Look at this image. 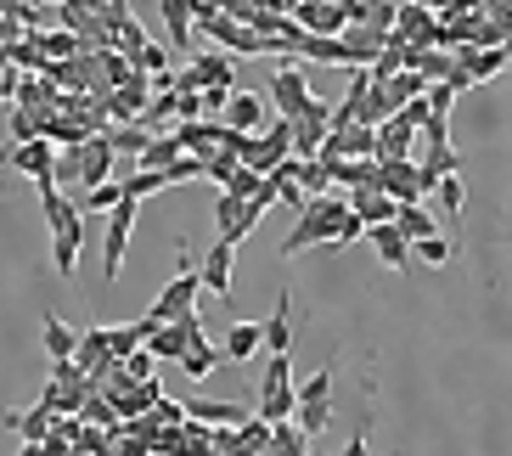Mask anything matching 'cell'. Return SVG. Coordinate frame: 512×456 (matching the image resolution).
Returning <instances> with one entry per match:
<instances>
[{
    "label": "cell",
    "mask_w": 512,
    "mask_h": 456,
    "mask_svg": "<svg viewBox=\"0 0 512 456\" xmlns=\"http://www.w3.org/2000/svg\"><path fill=\"white\" fill-rule=\"evenodd\" d=\"M355 220V209L349 203H338V198H310L299 209V226L282 237V259H299L304 248H321V243H344V226Z\"/></svg>",
    "instance_id": "cell-1"
},
{
    "label": "cell",
    "mask_w": 512,
    "mask_h": 456,
    "mask_svg": "<svg viewBox=\"0 0 512 456\" xmlns=\"http://www.w3.org/2000/svg\"><path fill=\"white\" fill-rule=\"evenodd\" d=\"M259 417H265V423L299 417V383H293L287 355H271V361H265V378H259Z\"/></svg>",
    "instance_id": "cell-2"
},
{
    "label": "cell",
    "mask_w": 512,
    "mask_h": 456,
    "mask_svg": "<svg viewBox=\"0 0 512 456\" xmlns=\"http://www.w3.org/2000/svg\"><path fill=\"white\" fill-rule=\"evenodd\" d=\"M197 293H203V271L192 265V254H181V271L169 276V288L158 293V304H152L147 316H158V321H181V316H192V310H197Z\"/></svg>",
    "instance_id": "cell-3"
},
{
    "label": "cell",
    "mask_w": 512,
    "mask_h": 456,
    "mask_svg": "<svg viewBox=\"0 0 512 456\" xmlns=\"http://www.w3.org/2000/svg\"><path fill=\"white\" fill-rule=\"evenodd\" d=\"M287 158H293V119H276V124H265L259 136L242 141V164H254L259 175H271Z\"/></svg>",
    "instance_id": "cell-4"
},
{
    "label": "cell",
    "mask_w": 512,
    "mask_h": 456,
    "mask_svg": "<svg viewBox=\"0 0 512 456\" xmlns=\"http://www.w3.org/2000/svg\"><path fill=\"white\" fill-rule=\"evenodd\" d=\"M130 226H136V198H124L119 209L102 214V276L119 282L124 271V243H130Z\"/></svg>",
    "instance_id": "cell-5"
},
{
    "label": "cell",
    "mask_w": 512,
    "mask_h": 456,
    "mask_svg": "<svg viewBox=\"0 0 512 456\" xmlns=\"http://www.w3.org/2000/svg\"><path fill=\"white\" fill-rule=\"evenodd\" d=\"M259 226V209L237 192H214V237H226V243H248Z\"/></svg>",
    "instance_id": "cell-6"
},
{
    "label": "cell",
    "mask_w": 512,
    "mask_h": 456,
    "mask_svg": "<svg viewBox=\"0 0 512 456\" xmlns=\"http://www.w3.org/2000/svg\"><path fill=\"white\" fill-rule=\"evenodd\" d=\"M316 102V91H310V79H304L299 62H282L271 79V107H276V119H299L304 107Z\"/></svg>",
    "instance_id": "cell-7"
},
{
    "label": "cell",
    "mask_w": 512,
    "mask_h": 456,
    "mask_svg": "<svg viewBox=\"0 0 512 456\" xmlns=\"http://www.w3.org/2000/svg\"><path fill=\"white\" fill-rule=\"evenodd\" d=\"M12 169H17V175H29L40 192H46V186H57V147H51V136L17 141V147H12Z\"/></svg>",
    "instance_id": "cell-8"
},
{
    "label": "cell",
    "mask_w": 512,
    "mask_h": 456,
    "mask_svg": "<svg viewBox=\"0 0 512 456\" xmlns=\"http://www.w3.org/2000/svg\"><path fill=\"white\" fill-rule=\"evenodd\" d=\"M377 186H383L389 198H400V203H422V192H434L417 158H383V175H377Z\"/></svg>",
    "instance_id": "cell-9"
},
{
    "label": "cell",
    "mask_w": 512,
    "mask_h": 456,
    "mask_svg": "<svg viewBox=\"0 0 512 456\" xmlns=\"http://www.w3.org/2000/svg\"><path fill=\"white\" fill-rule=\"evenodd\" d=\"M327 136H332V107L316 96V102H310L299 119H293V152H299V158H321Z\"/></svg>",
    "instance_id": "cell-10"
},
{
    "label": "cell",
    "mask_w": 512,
    "mask_h": 456,
    "mask_svg": "<svg viewBox=\"0 0 512 456\" xmlns=\"http://www.w3.org/2000/svg\"><path fill=\"white\" fill-rule=\"evenodd\" d=\"M321 158H377V124H332V136H327V147H321Z\"/></svg>",
    "instance_id": "cell-11"
},
{
    "label": "cell",
    "mask_w": 512,
    "mask_h": 456,
    "mask_svg": "<svg viewBox=\"0 0 512 456\" xmlns=\"http://www.w3.org/2000/svg\"><path fill=\"white\" fill-rule=\"evenodd\" d=\"M389 40H394V29H377V23H349V29H344L349 68H372V62L389 51Z\"/></svg>",
    "instance_id": "cell-12"
},
{
    "label": "cell",
    "mask_w": 512,
    "mask_h": 456,
    "mask_svg": "<svg viewBox=\"0 0 512 456\" xmlns=\"http://www.w3.org/2000/svg\"><path fill=\"white\" fill-rule=\"evenodd\" d=\"M79 186H96V181H113V169H119V152H113V141L102 136H85L79 141Z\"/></svg>",
    "instance_id": "cell-13"
},
{
    "label": "cell",
    "mask_w": 512,
    "mask_h": 456,
    "mask_svg": "<svg viewBox=\"0 0 512 456\" xmlns=\"http://www.w3.org/2000/svg\"><path fill=\"white\" fill-rule=\"evenodd\" d=\"M293 17H299L310 34H344L349 29V0H299Z\"/></svg>",
    "instance_id": "cell-14"
},
{
    "label": "cell",
    "mask_w": 512,
    "mask_h": 456,
    "mask_svg": "<svg viewBox=\"0 0 512 456\" xmlns=\"http://www.w3.org/2000/svg\"><path fill=\"white\" fill-rule=\"evenodd\" d=\"M74 361H79V372H85V378H96V383L107 378V366L119 361V355H113V338H107V327H85V333H79Z\"/></svg>",
    "instance_id": "cell-15"
},
{
    "label": "cell",
    "mask_w": 512,
    "mask_h": 456,
    "mask_svg": "<svg viewBox=\"0 0 512 456\" xmlns=\"http://www.w3.org/2000/svg\"><path fill=\"white\" fill-rule=\"evenodd\" d=\"M231 259H237V243H226V237H214L209 254H203V288L214 293V299H231Z\"/></svg>",
    "instance_id": "cell-16"
},
{
    "label": "cell",
    "mask_w": 512,
    "mask_h": 456,
    "mask_svg": "<svg viewBox=\"0 0 512 456\" xmlns=\"http://www.w3.org/2000/svg\"><path fill=\"white\" fill-rule=\"evenodd\" d=\"M62 96L68 91H57L51 74H23V85H17V107H23V113H57Z\"/></svg>",
    "instance_id": "cell-17"
},
{
    "label": "cell",
    "mask_w": 512,
    "mask_h": 456,
    "mask_svg": "<svg viewBox=\"0 0 512 456\" xmlns=\"http://www.w3.org/2000/svg\"><path fill=\"white\" fill-rule=\"evenodd\" d=\"M417 124L406 119V113H389V119L377 124V158H411L417 152Z\"/></svg>",
    "instance_id": "cell-18"
},
{
    "label": "cell",
    "mask_w": 512,
    "mask_h": 456,
    "mask_svg": "<svg viewBox=\"0 0 512 456\" xmlns=\"http://www.w3.org/2000/svg\"><path fill=\"white\" fill-rule=\"evenodd\" d=\"M349 209L361 214L366 226H389L394 214H400V198H389L383 186H361V192H349Z\"/></svg>",
    "instance_id": "cell-19"
},
{
    "label": "cell",
    "mask_w": 512,
    "mask_h": 456,
    "mask_svg": "<svg viewBox=\"0 0 512 456\" xmlns=\"http://www.w3.org/2000/svg\"><path fill=\"white\" fill-rule=\"evenodd\" d=\"M226 124H231V130H242V136L265 130V96H254V91H231V102H226Z\"/></svg>",
    "instance_id": "cell-20"
},
{
    "label": "cell",
    "mask_w": 512,
    "mask_h": 456,
    "mask_svg": "<svg viewBox=\"0 0 512 456\" xmlns=\"http://www.w3.org/2000/svg\"><path fill=\"white\" fill-rule=\"evenodd\" d=\"M372 248H377V259H383V265H389V271H406L411 265V237L400 226H372Z\"/></svg>",
    "instance_id": "cell-21"
},
{
    "label": "cell",
    "mask_w": 512,
    "mask_h": 456,
    "mask_svg": "<svg viewBox=\"0 0 512 456\" xmlns=\"http://www.w3.org/2000/svg\"><path fill=\"white\" fill-rule=\"evenodd\" d=\"M192 68L203 74V91H237V57H226V51H203Z\"/></svg>",
    "instance_id": "cell-22"
},
{
    "label": "cell",
    "mask_w": 512,
    "mask_h": 456,
    "mask_svg": "<svg viewBox=\"0 0 512 456\" xmlns=\"http://www.w3.org/2000/svg\"><path fill=\"white\" fill-rule=\"evenodd\" d=\"M259 344H265V321H237L220 350H226L231 366H242V361H254V355H259Z\"/></svg>",
    "instance_id": "cell-23"
},
{
    "label": "cell",
    "mask_w": 512,
    "mask_h": 456,
    "mask_svg": "<svg viewBox=\"0 0 512 456\" xmlns=\"http://www.w3.org/2000/svg\"><path fill=\"white\" fill-rule=\"evenodd\" d=\"M299 57H304V62H327V68H349L344 34H310V29H304V34H299Z\"/></svg>",
    "instance_id": "cell-24"
},
{
    "label": "cell",
    "mask_w": 512,
    "mask_h": 456,
    "mask_svg": "<svg viewBox=\"0 0 512 456\" xmlns=\"http://www.w3.org/2000/svg\"><path fill=\"white\" fill-rule=\"evenodd\" d=\"M79 243H85V220H79V226L51 231V265H57V276H74L79 271Z\"/></svg>",
    "instance_id": "cell-25"
},
{
    "label": "cell",
    "mask_w": 512,
    "mask_h": 456,
    "mask_svg": "<svg viewBox=\"0 0 512 456\" xmlns=\"http://www.w3.org/2000/svg\"><path fill=\"white\" fill-rule=\"evenodd\" d=\"M220 361H226V350H214L209 338H203V327H197V333H192V344H186V355H181V372H186V378H197V383H203V378H209V372H214Z\"/></svg>",
    "instance_id": "cell-26"
},
{
    "label": "cell",
    "mask_w": 512,
    "mask_h": 456,
    "mask_svg": "<svg viewBox=\"0 0 512 456\" xmlns=\"http://www.w3.org/2000/svg\"><path fill=\"white\" fill-rule=\"evenodd\" d=\"M158 12H164L169 46H192V29H197V6L192 0H158Z\"/></svg>",
    "instance_id": "cell-27"
},
{
    "label": "cell",
    "mask_w": 512,
    "mask_h": 456,
    "mask_svg": "<svg viewBox=\"0 0 512 456\" xmlns=\"http://www.w3.org/2000/svg\"><path fill=\"white\" fill-rule=\"evenodd\" d=\"M34 40H40V57L46 62H74L79 51H91L74 29H34Z\"/></svg>",
    "instance_id": "cell-28"
},
{
    "label": "cell",
    "mask_w": 512,
    "mask_h": 456,
    "mask_svg": "<svg viewBox=\"0 0 512 456\" xmlns=\"http://www.w3.org/2000/svg\"><path fill=\"white\" fill-rule=\"evenodd\" d=\"M377 85H383V102H389V113H400L411 96L428 91V74H417V68H400L394 79H377Z\"/></svg>",
    "instance_id": "cell-29"
},
{
    "label": "cell",
    "mask_w": 512,
    "mask_h": 456,
    "mask_svg": "<svg viewBox=\"0 0 512 456\" xmlns=\"http://www.w3.org/2000/svg\"><path fill=\"white\" fill-rule=\"evenodd\" d=\"M186 417L192 423H209V428H231L248 417V406H231V400H186Z\"/></svg>",
    "instance_id": "cell-30"
},
{
    "label": "cell",
    "mask_w": 512,
    "mask_h": 456,
    "mask_svg": "<svg viewBox=\"0 0 512 456\" xmlns=\"http://www.w3.org/2000/svg\"><path fill=\"white\" fill-rule=\"evenodd\" d=\"M40 344H46V355H51V361H74L79 333H74V327H68L62 316H46V327H40Z\"/></svg>",
    "instance_id": "cell-31"
},
{
    "label": "cell",
    "mask_w": 512,
    "mask_h": 456,
    "mask_svg": "<svg viewBox=\"0 0 512 456\" xmlns=\"http://www.w3.org/2000/svg\"><path fill=\"white\" fill-rule=\"evenodd\" d=\"M287 344H293V299H276V310H271V321H265V350L271 355H287Z\"/></svg>",
    "instance_id": "cell-32"
},
{
    "label": "cell",
    "mask_w": 512,
    "mask_h": 456,
    "mask_svg": "<svg viewBox=\"0 0 512 456\" xmlns=\"http://www.w3.org/2000/svg\"><path fill=\"white\" fill-rule=\"evenodd\" d=\"M158 400H164V389H158L152 378H141V383H130V389L119 395V417H124V423H130V417H147Z\"/></svg>",
    "instance_id": "cell-33"
},
{
    "label": "cell",
    "mask_w": 512,
    "mask_h": 456,
    "mask_svg": "<svg viewBox=\"0 0 512 456\" xmlns=\"http://www.w3.org/2000/svg\"><path fill=\"white\" fill-rule=\"evenodd\" d=\"M456 57H462V68H467L473 79H490V74H501V68H507L512 51H501V46H490V51H479V46H456Z\"/></svg>",
    "instance_id": "cell-34"
},
{
    "label": "cell",
    "mask_w": 512,
    "mask_h": 456,
    "mask_svg": "<svg viewBox=\"0 0 512 456\" xmlns=\"http://www.w3.org/2000/svg\"><path fill=\"white\" fill-rule=\"evenodd\" d=\"M12 428H17V434H23L29 445H46V440H51V428H57V411H51L46 400H40L34 411H23V417H12Z\"/></svg>",
    "instance_id": "cell-35"
},
{
    "label": "cell",
    "mask_w": 512,
    "mask_h": 456,
    "mask_svg": "<svg viewBox=\"0 0 512 456\" xmlns=\"http://www.w3.org/2000/svg\"><path fill=\"white\" fill-rule=\"evenodd\" d=\"M152 136H158V130H147V124H113V130H107V141H113L119 158H141Z\"/></svg>",
    "instance_id": "cell-36"
},
{
    "label": "cell",
    "mask_w": 512,
    "mask_h": 456,
    "mask_svg": "<svg viewBox=\"0 0 512 456\" xmlns=\"http://www.w3.org/2000/svg\"><path fill=\"white\" fill-rule=\"evenodd\" d=\"M181 136H175V130H169V136H152L147 141V152H141V158H136V169H169V164H175V158H181Z\"/></svg>",
    "instance_id": "cell-37"
},
{
    "label": "cell",
    "mask_w": 512,
    "mask_h": 456,
    "mask_svg": "<svg viewBox=\"0 0 512 456\" xmlns=\"http://www.w3.org/2000/svg\"><path fill=\"white\" fill-rule=\"evenodd\" d=\"M394 226L406 231L411 243H422V237H434V231H439V220H434L428 209H422V203H400V214H394Z\"/></svg>",
    "instance_id": "cell-38"
},
{
    "label": "cell",
    "mask_w": 512,
    "mask_h": 456,
    "mask_svg": "<svg viewBox=\"0 0 512 456\" xmlns=\"http://www.w3.org/2000/svg\"><path fill=\"white\" fill-rule=\"evenodd\" d=\"M85 214H107V209H119L124 203V181L113 175V181H96V186H85Z\"/></svg>",
    "instance_id": "cell-39"
},
{
    "label": "cell",
    "mask_w": 512,
    "mask_h": 456,
    "mask_svg": "<svg viewBox=\"0 0 512 456\" xmlns=\"http://www.w3.org/2000/svg\"><path fill=\"white\" fill-rule=\"evenodd\" d=\"M332 378H338V366H321V372H310V378L299 383V406H327L332 400Z\"/></svg>",
    "instance_id": "cell-40"
},
{
    "label": "cell",
    "mask_w": 512,
    "mask_h": 456,
    "mask_svg": "<svg viewBox=\"0 0 512 456\" xmlns=\"http://www.w3.org/2000/svg\"><path fill=\"white\" fill-rule=\"evenodd\" d=\"M113 51H119L124 62H141V51H147V34H141L136 17H124L119 29H113Z\"/></svg>",
    "instance_id": "cell-41"
},
{
    "label": "cell",
    "mask_w": 512,
    "mask_h": 456,
    "mask_svg": "<svg viewBox=\"0 0 512 456\" xmlns=\"http://www.w3.org/2000/svg\"><path fill=\"white\" fill-rule=\"evenodd\" d=\"M169 186V175L164 169H130V175H124V198H152V192H164Z\"/></svg>",
    "instance_id": "cell-42"
},
{
    "label": "cell",
    "mask_w": 512,
    "mask_h": 456,
    "mask_svg": "<svg viewBox=\"0 0 512 456\" xmlns=\"http://www.w3.org/2000/svg\"><path fill=\"white\" fill-rule=\"evenodd\" d=\"M434 192H439V209L451 214V220H462V203H467V186H462V181H456V175H445V181H439V186H434Z\"/></svg>",
    "instance_id": "cell-43"
},
{
    "label": "cell",
    "mask_w": 512,
    "mask_h": 456,
    "mask_svg": "<svg viewBox=\"0 0 512 456\" xmlns=\"http://www.w3.org/2000/svg\"><path fill=\"white\" fill-rule=\"evenodd\" d=\"M259 186H265V175H259V169H254V164H242V169H237V175H231V181H226V186H220V192H237V198H254Z\"/></svg>",
    "instance_id": "cell-44"
},
{
    "label": "cell",
    "mask_w": 512,
    "mask_h": 456,
    "mask_svg": "<svg viewBox=\"0 0 512 456\" xmlns=\"http://www.w3.org/2000/svg\"><path fill=\"white\" fill-rule=\"evenodd\" d=\"M411 248H417L422 265H445V259H451V243H445L439 231H434V237H422V243H411Z\"/></svg>",
    "instance_id": "cell-45"
},
{
    "label": "cell",
    "mask_w": 512,
    "mask_h": 456,
    "mask_svg": "<svg viewBox=\"0 0 512 456\" xmlns=\"http://www.w3.org/2000/svg\"><path fill=\"white\" fill-rule=\"evenodd\" d=\"M327 423H332V406H299V428L310 434V440H316Z\"/></svg>",
    "instance_id": "cell-46"
},
{
    "label": "cell",
    "mask_w": 512,
    "mask_h": 456,
    "mask_svg": "<svg viewBox=\"0 0 512 456\" xmlns=\"http://www.w3.org/2000/svg\"><path fill=\"white\" fill-rule=\"evenodd\" d=\"M451 102H456V85H451V79H434V85H428V107L445 119V113H451Z\"/></svg>",
    "instance_id": "cell-47"
},
{
    "label": "cell",
    "mask_w": 512,
    "mask_h": 456,
    "mask_svg": "<svg viewBox=\"0 0 512 456\" xmlns=\"http://www.w3.org/2000/svg\"><path fill=\"white\" fill-rule=\"evenodd\" d=\"M17 85H23V68L0 57V102H17Z\"/></svg>",
    "instance_id": "cell-48"
},
{
    "label": "cell",
    "mask_w": 512,
    "mask_h": 456,
    "mask_svg": "<svg viewBox=\"0 0 512 456\" xmlns=\"http://www.w3.org/2000/svg\"><path fill=\"white\" fill-rule=\"evenodd\" d=\"M136 68H147V74H164L169 68V46H158V40H147V51H141Z\"/></svg>",
    "instance_id": "cell-49"
},
{
    "label": "cell",
    "mask_w": 512,
    "mask_h": 456,
    "mask_svg": "<svg viewBox=\"0 0 512 456\" xmlns=\"http://www.w3.org/2000/svg\"><path fill=\"white\" fill-rule=\"evenodd\" d=\"M152 361H158V355H152V350H136V355H130V361H124V378H130V383L152 378Z\"/></svg>",
    "instance_id": "cell-50"
},
{
    "label": "cell",
    "mask_w": 512,
    "mask_h": 456,
    "mask_svg": "<svg viewBox=\"0 0 512 456\" xmlns=\"http://www.w3.org/2000/svg\"><path fill=\"white\" fill-rule=\"evenodd\" d=\"M152 417H158L164 428H181L186 423V400H158V411H152Z\"/></svg>",
    "instance_id": "cell-51"
},
{
    "label": "cell",
    "mask_w": 512,
    "mask_h": 456,
    "mask_svg": "<svg viewBox=\"0 0 512 456\" xmlns=\"http://www.w3.org/2000/svg\"><path fill=\"white\" fill-rule=\"evenodd\" d=\"M344 456H372V445H366V434H355V440L344 445Z\"/></svg>",
    "instance_id": "cell-52"
},
{
    "label": "cell",
    "mask_w": 512,
    "mask_h": 456,
    "mask_svg": "<svg viewBox=\"0 0 512 456\" xmlns=\"http://www.w3.org/2000/svg\"><path fill=\"white\" fill-rule=\"evenodd\" d=\"M304 456H310V451H304Z\"/></svg>",
    "instance_id": "cell-53"
}]
</instances>
